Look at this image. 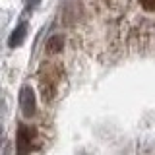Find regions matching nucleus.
Masks as SVG:
<instances>
[{
	"label": "nucleus",
	"mask_w": 155,
	"mask_h": 155,
	"mask_svg": "<svg viewBox=\"0 0 155 155\" xmlns=\"http://www.w3.org/2000/svg\"><path fill=\"white\" fill-rule=\"evenodd\" d=\"M19 107H21V113L25 118H31L37 113V99H35V91L33 87L23 85L19 91Z\"/></svg>",
	"instance_id": "f257e3e1"
},
{
	"label": "nucleus",
	"mask_w": 155,
	"mask_h": 155,
	"mask_svg": "<svg viewBox=\"0 0 155 155\" xmlns=\"http://www.w3.org/2000/svg\"><path fill=\"white\" fill-rule=\"evenodd\" d=\"M33 138H35V132L33 128L21 124L18 128V155H27L33 147Z\"/></svg>",
	"instance_id": "f03ea898"
},
{
	"label": "nucleus",
	"mask_w": 155,
	"mask_h": 155,
	"mask_svg": "<svg viewBox=\"0 0 155 155\" xmlns=\"http://www.w3.org/2000/svg\"><path fill=\"white\" fill-rule=\"evenodd\" d=\"M25 35H27V25H25V23H21V25H18L16 29H14V33L10 35L8 47H12V48L19 47V45L23 43V39H25Z\"/></svg>",
	"instance_id": "7ed1b4c3"
},
{
	"label": "nucleus",
	"mask_w": 155,
	"mask_h": 155,
	"mask_svg": "<svg viewBox=\"0 0 155 155\" xmlns=\"http://www.w3.org/2000/svg\"><path fill=\"white\" fill-rule=\"evenodd\" d=\"M62 47H64V37H62V35H54V37L48 39V43H47V52H48V54L60 52Z\"/></svg>",
	"instance_id": "20e7f679"
},
{
	"label": "nucleus",
	"mask_w": 155,
	"mask_h": 155,
	"mask_svg": "<svg viewBox=\"0 0 155 155\" xmlns=\"http://www.w3.org/2000/svg\"><path fill=\"white\" fill-rule=\"evenodd\" d=\"M140 6L145 12H155V0H140Z\"/></svg>",
	"instance_id": "39448f33"
}]
</instances>
